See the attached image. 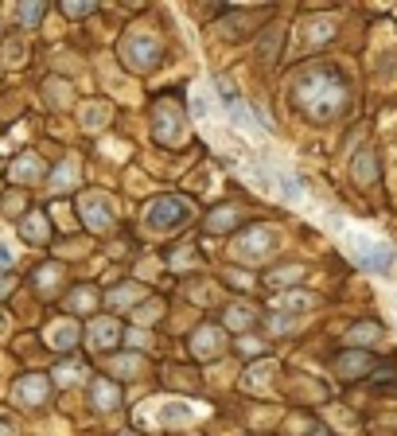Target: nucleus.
I'll list each match as a JSON object with an SVG mask.
<instances>
[{
	"instance_id": "8",
	"label": "nucleus",
	"mask_w": 397,
	"mask_h": 436,
	"mask_svg": "<svg viewBox=\"0 0 397 436\" xmlns=\"http://www.w3.org/2000/svg\"><path fill=\"white\" fill-rule=\"evenodd\" d=\"M222 347H226V335H222V327H199L195 331V343H191V351L199 354V359H214V354H222Z\"/></svg>"
},
{
	"instance_id": "2",
	"label": "nucleus",
	"mask_w": 397,
	"mask_h": 436,
	"mask_svg": "<svg viewBox=\"0 0 397 436\" xmlns=\"http://www.w3.org/2000/svg\"><path fill=\"white\" fill-rule=\"evenodd\" d=\"M203 417H207L203 405L183 402V397H156V402L136 409V421L152 425V428H179V425H191V421H203Z\"/></svg>"
},
{
	"instance_id": "25",
	"label": "nucleus",
	"mask_w": 397,
	"mask_h": 436,
	"mask_svg": "<svg viewBox=\"0 0 397 436\" xmlns=\"http://www.w3.org/2000/svg\"><path fill=\"white\" fill-rule=\"evenodd\" d=\"M152 319H160V300H144L136 308V323H152Z\"/></svg>"
},
{
	"instance_id": "29",
	"label": "nucleus",
	"mask_w": 397,
	"mask_h": 436,
	"mask_svg": "<svg viewBox=\"0 0 397 436\" xmlns=\"http://www.w3.org/2000/svg\"><path fill=\"white\" fill-rule=\"evenodd\" d=\"M20 20H24V24H35V20L43 16V4H20Z\"/></svg>"
},
{
	"instance_id": "36",
	"label": "nucleus",
	"mask_w": 397,
	"mask_h": 436,
	"mask_svg": "<svg viewBox=\"0 0 397 436\" xmlns=\"http://www.w3.org/2000/svg\"><path fill=\"white\" fill-rule=\"evenodd\" d=\"M129 347H148V335H144V331H141V327H133V331H129Z\"/></svg>"
},
{
	"instance_id": "5",
	"label": "nucleus",
	"mask_w": 397,
	"mask_h": 436,
	"mask_svg": "<svg viewBox=\"0 0 397 436\" xmlns=\"http://www.w3.org/2000/svg\"><path fill=\"white\" fill-rule=\"evenodd\" d=\"M152 136L160 144H183L187 136V121H183V105H176V101H156L152 109Z\"/></svg>"
},
{
	"instance_id": "21",
	"label": "nucleus",
	"mask_w": 397,
	"mask_h": 436,
	"mask_svg": "<svg viewBox=\"0 0 397 436\" xmlns=\"http://www.w3.org/2000/svg\"><path fill=\"white\" fill-rule=\"evenodd\" d=\"M93 304H98V293H93V288H78V293L70 296V308L74 312H90Z\"/></svg>"
},
{
	"instance_id": "9",
	"label": "nucleus",
	"mask_w": 397,
	"mask_h": 436,
	"mask_svg": "<svg viewBox=\"0 0 397 436\" xmlns=\"http://www.w3.org/2000/svg\"><path fill=\"white\" fill-rule=\"evenodd\" d=\"M12 394H16V402H20V405H39L43 397H47V378H39V374L20 378Z\"/></svg>"
},
{
	"instance_id": "22",
	"label": "nucleus",
	"mask_w": 397,
	"mask_h": 436,
	"mask_svg": "<svg viewBox=\"0 0 397 436\" xmlns=\"http://www.w3.org/2000/svg\"><path fill=\"white\" fill-rule=\"evenodd\" d=\"M136 296H141V293H136V285H125V288H113V293H110V304H113V308H129Z\"/></svg>"
},
{
	"instance_id": "3",
	"label": "nucleus",
	"mask_w": 397,
	"mask_h": 436,
	"mask_svg": "<svg viewBox=\"0 0 397 436\" xmlns=\"http://www.w3.org/2000/svg\"><path fill=\"white\" fill-rule=\"evenodd\" d=\"M187 218H191V203L176 199V195H160L144 207V226L152 230V234H168V230L183 226Z\"/></svg>"
},
{
	"instance_id": "34",
	"label": "nucleus",
	"mask_w": 397,
	"mask_h": 436,
	"mask_svg": "<svg viewBox=\"0 0 397 436\" xmlns=\"http://www.w3.org/2000/svg\"><path fill=\"white\" fill-rule=\"evenodd\" d=\"M4 59H8V63H24V43H8V47H4Z\"/></svg>"
},
{
	"instance_id": "33",
	"label": "nucleus",
	"mask_w": 397,
	"mask_h": 436,
	"mask_svg": "<svg viewBox=\"0 0 397 436\" xmlns=\"http://www.w3.org/2000/svg\"><path fill=\"white\" fill-rule=\"evenodd\" d=\"M296 277H300V269H280V273H273V285H292Z\"/></svg>"
},
{
	"instance_id": "7",
	"label": "nucleus",
	"mask_w": 397,
	"mask_h": 436,
	"mask_svg": "<svg viewBox=\"0 0 397 436\" xmlns=\"http://www.w3.org/2000/svg\"><path fill=\"white\" fill-rule=\"evenodd\" d=\"M78 210H82V222L90 230H110L113 214H117V203H113L105 191H86L82 199H78Z\"/></svg>"
},
{
	"instance_id": "37",
	"label": "nucleus",
	"mask_w": 397,
	"mask_h": 436,
	"mask_svg": "<svg viewBox=\"0 0 397 436\" xmlns=\"http://www.w3.org/2000/svg\"><path fill=\"white\" fill-rule=\"evenodd\" d=\"M105 152H110L113 160H125V152H129V148H125V144H117V141H105Z\"/></svg>"
},
{
	"instance_id": "16",
	"label": "nucleus",
	"mask_w": 397,
	"mask_h": 436,
	"mask_svg": "<svg viewBox=\"0 0 397 436\" xmlns=\"http://www.w3.org/2000/svg\"><path fill=\"white\" fill-rule=\"evenodd\" d=\"M237 222V210L234 207H222V210H214L211 218H207V230H211V234H219V230H230Z\"/></svg>"
},
{
	"instance_id": "12",
	"label": "nucleus",
	"mask_w": 397,
	"mask_h": 436,
	"mask_svg": "<svg viewBox=\"0 0 397 436\" xmlns=\"http://www.w3.org/2000/svg\"><path fill=\"white\" fill-rule=\"evenodd\" d=\"M78 117H82V129H86V133H102L105 121H110V105H105V101H86Z\"/></svg>"
},
{
	"instance_id": "35",
	"label": "nucleus",
	"mask_w": 397,
	"mask_h": 436,
	"mask_svg": "<svg viewBox=\"0 0 397 436\" xmlns=\"http://www.w3.org/2000/svg\"><path fill=\"white\" fill-rule=\"evenodd\" d=\"M63 12H67V16H90L93 4H63Z\"/></svg>"
},
{
	"instance_id": "39",
	"label": "nucleus",
	"mask_w": 397,
	"mask_h": 436,
	"mask_svg": "<svg viewBox=\"0 0 397 436\" xmlns=\"http://www.w3.org/2000/svg\"><path fill=\"white\" fill-rule=\"evenodd\" d=\"M8 327H12V319L4 316V312H0V335H8Z\"/></svg>"
},
{
	"instance_id": "1",
	"label": "nucleus",
	"mask_w": 397,
	"mask_h": 436,
	"mask_svg": "<svg viewBox=\"0 0 397 436\" xmlns=\"http://www.w3.org/2000/svg\"><path fill=\"white\" fill-rule=\"evenodd\" d=\"M296 98H300V105H304L315 121H327V117H335V113H339L346 90H343V82H339L331 70L315 67V70H308V75L296 82Z\"/></svg>"
},
{
	"instance_id": "19",
	"label": "nucleus",
	"mask_w": 397,
	"mask_h": 436,
	"mask_svg": "<svg viewBox=\"0 0 397 436\" xmlns=\"http://www.w3.org/2000/svg\"><path fill=\"white\" fill-rule=\"evenodd\" d=\"M55 382H59V386H74V382H82V362H63V366L55 370Z\"/></svg>"
},
{
	"instance_id": "30",
	"label": "nucleus",
	"mask_w": 397,
	"mask_h": 436,
	"mask_svg": "<svg viewBox=\"0 0 397 436\" xmlns=\"http://www.w3.org/2000/svg\"><path fill=\"white\" fill-rule=\"evenodd\" d=\"M59 277H63V273H59V265H47V269H39V285H43V288H51Z\"/></svg>"
},
{
	"instance_id": "17",
	"label": "nucleus",
	"mask_w": 397,
	"mask_h": 436,
	"mask_svg": "<svg viewBox=\"0 0 397 436\" xmlns=\"http://www.w3.org/2000/svg\"><path fill=\"white\" fill-rule=\"evenodd\" d=\"M273 370H277L273 362H257V366H249V374H245V386H249V390H261L265 382H269Z\"/></svg>"
},
{
	"instance_id": "10",
	"label": "nucleus",
	"mask_w": 397,
	"mask_h": 436,
	"mask_svg": "<svg viewBox=\"0 0 397 436\" xmlns=\"http://www.w3.org/2000/svg\"><path fill=\"white\" fill-rule=\"evenodd\" d=\"M47 343L59 347V351H70V347L78 343V327H74V319H55V323L47 327Z\"/></svg>"
},
{
	"instance_id": "26",
	"label": "nucleus",
	"mask_w": 397,
	"mask_h": 436,
	"mask_svg": "<svg viewBox=\"0 0 397 436\" xmlns=\"http://www.w3.org/2000/svg\"><path fill=\"white\" fill-rule=\"evenodd\" d=\"M304 308H312L308 296H285V300L277 304V312H304Z\"/></svg>"
},
{
	"instance_id": "23",
	"label": "nucleus",
	"mask_w": 397,
	"mask_h": 436,
	"mask_svg": "<svg viewBox=\"0 0 397 436\" xmlns=\"http://www.w3.org/2000/svg\"><path fill=\"white\" fill-rule=\"evenodd\" d=\"M24 234L32 238V242H43V238H47V226H43V218H39V214H27V222H24Z\"/></svg>"
},
{
	"instance_id": "32",
	"label": "nucleus",
	"mask_w": 397,
	"mask_h": 436,
	"mask_svg": "<svg viewBox=\"0 0 397 436\" xmlns=\"http://www.w3.org/2000/svg\"><path fill=\"white\" fill-rule=\"evenodd\" d=\"M47 90H51V101H59V105H67V101H70V94H67V86H63V82H47Z\"/></svg>"
},
{
	"instance_id": "24",
	"label": "nucleus",
	"mask_w": 397,
	"mask_h": 436,
	"mask_svg": "<svg viewBox=\"0 0 397 436\" xmlns=\"http://www.w3.org/2000/svg\"><path fill=\"white\" fill-rule=\"evenodd\" d=\"M249 319H254V312L245 308V304H234V308L226 312V323H230V327H245Z\"/></svg>"
},
{
	"instance_id": "14",
	"label": "nucleus",
	"mask_w": 397,
	"mask_h": 436,
	"mask_svg": "<svg viewBox=\"0 0 397 436\" xmlns=\"http://www.w3.org/2000/svg\"><path fill=\"white\" fill-rule=\"evenodd\" d=\"M39 176H43L39 156H24V160H16V164H12V179H16V184H35Z\"/></svg>"
},
{
	"instance_id": "31",
	"label": "nucleus",
	"mask_w": 397,
	"mask_h": 436,
	"mask_svg": "<svg viewBox=\"0 0 397 436\" xmlns=\"http://www.w3.org/2000/svg\"><path fill=\"white\" fill-rule=\"evenodd\" d=\"M0 436H16V417L0 409Z\"/></svg>"
},
{
	"instance_id": "40",
	"label": "nucleus",
	"mask_w": 397,
	"mask_h": 436,
	"mask_svg": "<svg viewBox=\"0 0 397 436\" xmlns=\"http://www.w3.org/2000/svg\"><path fill=\"white\" fill-rule=\"evenodd\" d=\"M8 288H12V285H8V281H0V296H4V293H8Z\"/></svg>"
},
{
	"instance_id": "18",
	"label": "nucleus",
	"mask_w": 397,
	"mask_h": 436,
	"mask_svg": "<svg viewBox=\"0 0 397 436\" xmlns=\"http://www.w3.org/2000/svg\"><path fill=\"white\" fill-rule=\"evenodd\" d=\"M331 35V20H312V24H304V32H300V39L304 43H320Z\"/></svg>"
},
{
	"instance_id": "41",
	"label": "nucleus",
	"mask_w": 397,
	"mask_h": 436,
	"mask_svg": "<svg viewBox=\"0 0 397 436\" xmlns=\"http://www.w3.org/2000/svg\"><path fill=\"white\" fill-rule=\"evenodd\" d=\"M125 436H133V432H125Z\"/></svg>"
},
{
	"instance_id": "13",
	"label": "nucleus",
	"mask_w": 397,
	"mask_h": 436,
	"mask_svg": "<svg viewBox=\"0 0 397 436\" xmlns=\"http://www.w3.org/2000/svg\"><path fill=\"white\" fill-rule=\"evenodd\" d=\"M74 184H78V160L67 156L59 168H55V176H51V191H70Z\"/></svg>"
},
{
	"instance_id": "4",
	"label": "nucleus",
	"mask_w": 397,
	"mask_h": 436,
	"mask_svg": "<svg viewBox=\"0 0 397 436\" xmlns=\"http://www.w3.org/2000/svg\"><path fill=\"white\" fill-rule=\"evenodd\" d=\"M156 59H160V39H156L152 32H129L125 39H121V63H125L129 70H152Z\"/></svg>"
},
{
	"instance_id": "6",
	"label": "nucleus",
	"mask_w": 397,
	"mask_h": 436,
	"mask_svg": "<svg viewBox=\"0 0 397 436\" xmlns=\"http://www.w3.org/2000/svg\"><path fill=\"white\" fill-rule=\"evenodd\" d=\"M277 245H280V238H277V230H273V226H254V230H245V234L230 245V253H234L237 261H265Z\"/></svg>"
},
{
	"instance_id": "27",
	"label": "nucleus",
	"mask_w": 397,
	"mask_h": 436,
	"mask_svg": "<svg viewBox=\"0 0 397 436\" xmlns=\"http://www.w3.org/2000/svg\"><path fill=\"white\" fill-rule=\"evenodd\" d=\"M339 370H343V374H363V370H366V359H363V354H351V359L339 362Z\"/></svg>"
},
{
	"instance_id": "28",
	"label": "nucleus",
	"mask_w": 397,
	"mask_h": 436,
	"mask_svg": "<svg viewBox=\"0 0 397 436\" xmlns=\"http://www.w3.org/2000/svg\"><path fill=\"white\" fill-rule=\"evenodd\" d=\"M16 257H20V250L12 242H0V269H8V265H16Z\"/></svg>"
},
{
	"instance_id": "11",
	"label": "nucleus",
	"mask_w": 397,
	"mask_h": 436,
	"mask_svg": "<svg viewBox=\"0 0 397 436\" xmlns=\"http://www.w3.org/2000/svg\"><path fill=\"white\" fill-rule=\"evenodd\" d=\"M117 339H121V327L113 323V319H93L90 323V347L105 351V347H113Z\"/></svg>"
},
{
	"instance_id": "15",
	"label": "nucleus",
	"mask_w": 397,
	"mask_h": 436,
	"mask_svg": "<svg viewBox=\"0 0 397 436\" xmlns=\"http://www.w3.org/2000/svg\"><path fill=\"white\" fill-rule=\"evenodd\" d=\"M90 397H93V405H98V409H113V405L121 402V394L110 386V382H93V386H90Z\"/></svg>"
},
{
	"instance_id": "38",
	"label": "nucleus",
	"mask_w": 397,
	"mask_h": 436,
	"mask_svg": "<svg viewBox=\"0 0 397 436\" xmlns=\"http://www.w3.org/2000/svg\"><path fill=\"white\" fill-rule=\"evenodd\" d=\"M230 277V285H249V277H245V273H226Z\"/></svg>"
},
{
	"instance_id": "20",
	"label": "nucleus",
	"mask_w": 397,
	"mask_h": 436,
	"mask_svg": "<svg viewBox=\"0 0 397 436\" xmlns=\"http://www.w3.org/2000/svg\"><path fill=\"white\" fill-rule=\"evenodd\" d=\"M110 370H113V374H121V378H136V374L144 370V362L136 359V354H125V359H117Z\"/></svg>"
}]
</instances>
